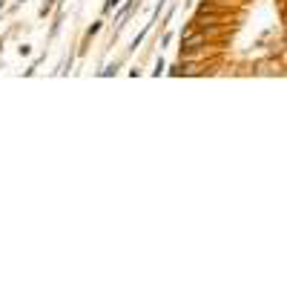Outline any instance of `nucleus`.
<instances>
[{"mask_svg": "<svg viewBox=\"0 0 287 287\" xmlns=\"http://www.w3.org/2000/svg\"><path fill=\"white\" fill-rule=\"evenodd\" d=\"M204 40H207V34L204 32H190L184 37V43H181V52H184V55H195V52L201 49Z\"/></svg>", "mask_w": 287, "mask_h": 287, "instance_id": "obj_1", "label": "nucleus"}, {"mask_svg": "<svg viewBox=\"0 0 287 287\" xmlns=\"http://www.w3.org/2000/svg\"><path fill=\"white\" fill-rule=\"evenodd\" d=\"M135 3H138V0H127V6H124V9H121V12H118V29H121V26H124V20L129 17V12L135 9Z\"/></svg>", "mask_w": 287, "mask_h": 287, "instance_id": "obj_2", "label": "nucleus"}, {"mask_svg": "<svg viewBox=\"0 0 287 287\" xmlns=\"http://www.w3.org/2000/svg\"><path fill=\"white\" fill-rule=\"evenodd\" d=\"M150 29H152V23H147V26H144V29L135 34V40H132V46H129V49H138V46L144 43V37H147V32H150Z\"/></svg>", "mask_w": 287, "mask_h": 287, "instance_id": "obj_3", "label": "nucleus"}, {"mask_svg": "<svg viewBox=\"0 0 287 287\" xmlns=\"http://www.w3.org/2000/svg\"><path fill=\"white\" fill-rule=\"evenodd\" d=\"M98 32H101V23H92V26L86 29V37H95Z\"/></svg>", "mask_w": 287, "mask_h": 287, "instance_id": "obj_4", "label": "nucleus"}, {"mask_svg": "<svg viewBox=\"0 0 287 287\" xmlns=\"http://www.w3.org/2000/svg\"><path fill=\"white\" fill-rule=\"evenodd\" d=\"M52 6H55V0H46V3H43V9H40V15L46 17V15L52 12Z\"/></svg>", "mask_w": 287, "mask_h": 287, "instance_id": "obj_5", "label": "nucleus"}, {"mask_svg": "<svg viewBox=\"0 0 287 287\" xmlns=\"http://www.w3.org/2000/svg\"><path fill=\"white\" fill-rule=\"evenodd\" d=\"M115 72H118V64H112V66H106V69H103V72H101V75H103V78H106V75H115Z\"/></svg>", "mask_w": 287, "mask_h": 287, "instance_id": "obj_6", "label": "nucleus"}, {"mask_svg": "<svg viewBox=\"0 0 287 287\" xmlns=\"http://www.w3.org/2000/svg\"><path fill=\"white\" fill-rule=\"evenodd\" d=\"M118 3H121V0H106V6H103V12H112V9H115Z\"/></svg>", "mask_w": 287, "mask_h": 287, "instance_id": "obj_7", "label": "nucleus"}]
</instances>
